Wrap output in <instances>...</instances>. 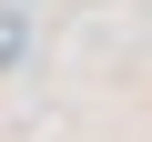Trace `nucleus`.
Returning a JSON list of instances; mask_svg holds the SVG:
<instances>
[{"label":"nucleus","instance_id":"nucleus-1","mask_svg":"<svg viewBox=\"0 0 152 142\" xmlns=\"http://www.w3.org/2000/svg\"><path fill=\"white\" fill-rule=\"evenodd\" d=\"M20 61H31V10H20V0H0V81H10Z\"/></svg>","mask_w":152,"mask_h":142}]
</instances>
